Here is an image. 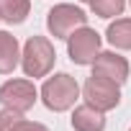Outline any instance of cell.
<instances>
[{"instance_id": "ba28073f", "label": "cell", "mask_w": 131, "mask_h": 131, "mask_svg": "<svg viewBox=\"0 0 131 131\" xmlns=\"http://www.w3.org/2000/svg\"><path fill=\"white\" fill-rule=\"evenodd\" d=\"M70 123H72L75 131H105V116H103V111H98V108H93L88 103H82V105H77L72 111Z\"/></svg>"}, {"instance_id": "9c48e42d", "label": "cell", "mask_w": 131, "mask_h": 131, "mask_svg": "<svg viewBox=\"0 0 131 131\" xmlns=\"http://www.w3.org/2000/svg\"><path fill=\"white\" fill-rule=\"evenodd\" d=\"M18 64H21L18 39L8 31H0V75H10Z\"/></svg>"}, {"instance_id": "7a4b0ae2", "label": "cell", "mask_w": 131, "mask_h": 131, "mask_svg": "<svg viewBox=\"0 0 131 131\" xmlns=\"http://www.w3.org/2000/svg\"><path fill=\"white\" fill-rule=\"evenodd\" d=\"M54 62H57V51L54 44L46 36H28V41L23 44L21 51V67L26 72V77H46L54 70Z\"/></svg>"}, {"instance_id": "52a82bcc", "label": "cell", "mask_w": 131, "mask_h": 131, "mask_svg": "<svg viewBox=\"0 0 131 131\" xmlns=\"http://www.w3.org/2000/svg\"><path fill=\"white\" fill-rule=\"evenodd\" d=\"M93 75L108 77V80L123 85L128 80V62H126V57H121L116 51H100L93 62Z\"/></svg>"}, {"instance_id": "6da1fadb", "label": "cell", "mask_w": 131, "mask_h": 131, "mask_svg": "<svg viewBox=\"0 0 131 131\" xmlns=\"http://www.w3.org/2000/svg\"><path fill=\"white\" fill-rule=\"evenodd\" d=\"M39 95H41V103H44L49 111L64 113V111L75 108V103H77V98H80V85H77V80H75L72 75L57 72V75H51V77L44 80Z\"/></svg>"}, {"instance_id": "4fadbf2b", "label": "cell", "mask_w": 131, "mask_h": 131, "mask_svg": "<svg viewBox=\"0 0 131 131\" xmlns=\"http://www.w3.org/2000/svg\"><path fill=\"white\" fill-rule=\"evenodd\" d=\"M23 118L21 111H13V108H3L0 111V131H10L18 121Z\"/></svg>"}, {"instance_id": "7c38bea8", "label": "cell", "mask_w": 131, "mask_h": 131, "mask_svg": "<svg viewBox=\"0 0 131 131\" xmlns=\"http://www.w3.org/2000/svg\"><path fill=\"white\" fill-rule=\"evenodd\" d=\"M90 8L98 18H116L126 10V0H90Z\"/></svg>"}, {"instance_id": "8992f818", "label": "cell", "mask_w": 131, "mask_h": 131, "mask_svg": "<svg viewBox=\"0 0 131 131\" xmlns=\"http://www.w3.org/2000/svg\"><path fill=\"white\" fill-rule=\"evenodd\" d=\"M39 100V90L31 80H8L0 85V105L13 108V111H31L34 103Z\"/></svg>"}, {"instance_id": "277c9868", "label": "cell", "mask_w": 131, "mask_h": 131, "mask_svg": "<svg viewBox=\"0 0 131 131\" xmlns=\"http://www.w3.org/2000/svg\"><path fill=\"white\" fill-rule=\"evenodd\" d=\"M82 98L88 105L98 108V111H113L118 108L121 103V85L108 80V77H98V75H90L88 82L82 85Z\"/></svg>"}, {"instance_id": "2e32d148", "label": "cell", "mask_w": 131, "mask_h": 131, "mask_svg": "<svg viewBox=\"0 0 131 131\" xmlns=\"http://www.w3.org/2000/svg\"><path fill=\"white\" fill-rule=\"evenodd\" d=\"M128 5H131V0H128Z\"/></svg>"}, {"instance_id": "9a60e30c", "label": "cell", "mask_w": 131, "mask_h": 131, "mask_svg": "<svg viewBox=\"0 0 131 131\" xmlns=\"http://www.w3.org/2000/svg\"><path fill=\"white\" fill-rule=\"evenodd\" d=\"M80 3H88V5H90V0H80Z\"/></svg>"}, {"instance_id": "e0dca14e", "label": "cell", "mask_w": 131, "mask_h": 131, "mask_svg": "<svg viewBox=\"0 0 131 131\" xmlns=\"http://www.w3.org/2000/svg\"><path fill=\"white\" fill-rule=\"evenodd\" d=\"M128 131H131V128H128Z\"/></svg>"}, {"instance_id": "30bf717a", "label": "cell", "mask_w": 131, "mask_h": 131, "mask_svg": "<svg viewBox=\"0 0 131 131\" xmlns=\"http://www.w3.org/2000/svg\"><path fill=\"white\" fill-rule=\"evenodd\" d=\"M31 13V0H0V21L18 26Z\"/></svg>"}, {"instance_id": "3957f363", "label": "cell", "mask_w": 131, "mask_h": 131, "mask_svg": "<svg viewBox=\"0 0 131 131\" xmlns=\"http://www.w3.org/2000/svg\"><path fill=\"white\" fill-rule=\"evenodd\" d=\"M88 26V16L82 8L70 5V3H59L46 13V28L54 39H64L67 41L77 28Z\"/></svg>"}, {"instance_id": "8fae6325", "label": "cell", "mask_w": 131, "mask_h": 131, "mask_svg": "<svg viewBox=\"0 0 131 131\" xmlns=\"http://www.w3.org/2000/svg\"><path fill=\"white\" fill-rule=\"evenodd\" d=\"M105 39L113 49H123L128 51L131 49V18H116L108 31H105Z\"/></svg>"}, {"instance_id": "5b68a950", "label": "cell", "mask_w": 131, "mask_h": 131, "mask_svg": "<svg viewBox=\"0 0 131 131\" xmlns=\"http://www.w3.org/2000/svg\"><path fill=\"white\" fill-rule=\"evenodd\" d=\"M67 54L75 64L85 67V64H93L95 57L100 54V34L90 26L77 28L70 39H67Z\"/></svg>"}, {"instance_id": "5bb4252c", "label": "cell", "mask_w": 131, "mask_h": 131, "mask_svg": "<svg viewBox=\"0 0 131 131\" xmlns=\"http://www.w3.org/2000/svg\"><path fill=\"white\" fill-rule=\"evenodd\" d=\"M10 131H49L44 123H36V121H26V118H21Z\"/></svg>"}]
</instances>
